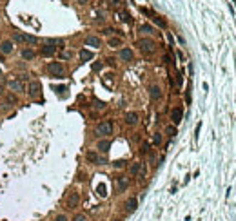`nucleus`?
I'll list each match as a JSON object with an SVG mask.
<instances>
[{"label":"nucleus","instance_id":"f257e3e1","mask_svg":"<svg viewBox=\"0 0 236 221\" xmlns=\"http://www.w3.org/2000/svg\"><path fill=\"white\" fill-rule=\"evenodd\" d=\"M136 45H138V49H140L142 53H145V54H153V53L156 51V44H155V40H151V38H140V40L136 42Z\"/></svg>","mask_w":236,"mask_h":221},{"label":"nucleus","instance_id":"f03ea898","mask_svg":"<svg viewBox=\"0 0 236 221\" xmlns=\"http://www.w3.org/2000/svg\"><path fill=\"white\" fill-rule=\"evenodd\" d=\"M95 132H96V136H109V134H113V122H102V123H98L96 125V129H95Z\"/></svg>","mask_w":236,"mask_h":221},{"label":"nucleus","instance_id":"7ed1b4c3","mask_svg":"<svg viewBox=\"0 0 236 221\" xmlns=\"http://www.w3.org/2000/svg\"><path fill=\"white\" fill-rule=\"evenodd\" d=\"M47 71H49L53 76H56V78H62L64 73H65V69H64V65H62L60 62H51V63H47Z\"/></svg>","mask_w":236,"mask_h":221},{"label":"nucleus","instance_id":"20e7f679","mask_svg":"<svg viewBox=\"0 0 236 221\" xmlns=\"http://www.w3.org/2000/svg\"><path fill=\"white\" fill-rule=\"evenodd\" d=\"M16 42H24V44H29V45H35V44H38V38L36 36H33V34H24V33H15V36H13Z\"/></svg>","mask_w":236,"mask_h":221},{"label":"nucleus","instance_id":"39448f33","mask_svg":"<svg viewBox=\"0 0 236 221\" xmlns=\"http://www.w3.org/2000/svg\"><path fill=\"white\" fill-rule=\"evenodd\" d=\"M129 172H131V176H140V178H144V176H145V165L140 163V161H136V163H133V165L129 167Z\"/></svg>","mask_w":236,"mask_h":221},{"label":"nucleus","instance_id":"423d86ee","mask_svg":"<svg viewBox=\"0 0 236 221\" xmlns=\"http://www.w3.org/2000/svg\"><path fill=\"white\" fill-rule=\"evenodd\" d=\"M65 205H67V209H76L78 205H80V194L78 192H71L69 196H67V200H65Z\"/></svg>","mask_w":236,"mask_h":221},{"label":"nucleus","instance_id":"0eeeda50","mask_svg":"<svg viewBox=\"0 0 236 221\" xmlns=\"http://www.w3.org/2000/svg\"><path fill=\"white\" fill-rule=\"evenodd\" d=\"M182 118H184V109H182V107H175V109L171 111V120H173V123H175V125L182 123Z\"/></svg>","mask_w":236,"mask_h":221},{"label":"nucleus","instance_id":"6e6552de","mask_svg":"<svg viewBox=\"0 0 236 221\" xmlns=\"http://www.w3.org/2000/svg\"><path fill=\"white\" fill-rule=\"evenodd\" d=\"M7 87H9L11 91H15V93H24V91H25V85H24V82H20V80H11V82H7Z\"/></svg>","mask_w":236,"mask_h":221},{"label":"nucleus","instance_id":"1a4fd4ad","mask_svg":"<svg viewBox=\"0 0 236 221\" xmlns=\"http://www.w3.org/2000/svg\"><path fill=\"white\" fill-rule=\"evenodd\" d=\"M40 83L36 82V80H33V82H29V87H27V91H29V96L31 98H36L38 94H40Z\"/></svg>","mask_w":236,"mask_h":221},{"label":"nucleus","instance_id":"9d476101","mask_svg":"<svg viewBox=\"0 0 236 221\" xmlns=\"http://www.w3.org/2000/svg\"><path fill=\"white\" fill-rule=\"evenodd\" d=\"M40 54L42 56H53V54H56V47L55 45H49V44H44L42 47H40Z\"/></svg>","mask_w":236,"mask_h":221},{"label":"nucleus","instance_id":"9b49d317","mask_svg":"<svg viewBox=\"0 0 236 221\" xmlns=\"http://www.w3.org/2000/svg\"><path fill=\"white\" fill-rule=\"evenodd\" d=\"M85 158H87L91 163H95V165H104V163H105V160L100 158V156H98L96 152H93V151H89V152L85 154Z\"/></svg>","mask_w":236,"mask_h":221},{"label":"nucleus","instance_id":"f8f14e48","mask_svg":"<svg viewBox=\"0 0 236 221\" xmlns=\"http://www.w3.org/2000/svg\"><path fill=\"white\" fill-rule=\"evenodd\" d=\"M127 187H129V180L124 176H118L116 178V192H124Z\"/></svg>","mask_w":236,"mask_h":221},{"label":"nucleus","instance_id":"ddd939ff","mask_svg":"<svg viewBox=\"0 0 236 221\" xmlns=\"http://www.w3.org/2000/svg\"><path fill=\"white\" fill-rule=\"evenodd\" d=\"M136 209H138V200H136V198H129V200L125 201V212L131 214V212H135Z\"/></svg>","mask_w":236,"mask_h":221},{"label":"nucleus","instance_id":"4468645a","mask_svg":"<svg viewBox=\"0 0 236 221\" xmlns=\"http://www.w3.org/2000/svg\"><path fill=\"white\" fill-rule=\"evenodd\" d=\"M85 45L98 49V47H100V38H98V36H95V34H89V36L85 38Z\"/></svg>","mask_w":236,"mask_h":221},{"label":"nucleus","instance_id":"2eb2a0df","mask_svg":"<svg viewBox=\"0 0 236 221\" xmlns=\"http://www.w3.org/2000/svg\"><path fill=\"white\" fill-rule=\"evenodd\" d=\"M149 94H151L153 100H160V98H162V89H160L156 83H153V85L149 87Z\"/></svg>","mask_w":236,"mask_h":221},{"label":"nucleus","instance_id":"dca6fc26","mask_svg":"<svg viewBox=\"0 0 236 221\" xmlns=\"http://www.w3.org/2000/svg\"><path fill=\"white\" fill-rule=\"evenodd\" d=\"M138 120H140L138 112H127V114H125V123H127V125H136Z\"/></svg>","mask_w":236,"mask_h":221},{"label":"nucleus","instance_id":"f3484780","mask_svg":"<svg viewBox=\"0 0 236 221\" xmlns=\"http://www.w3.org/2000/svg\"><path fill=\"white\" fill-rule=\"evenodd\" d=\"M96 149L100 151V152H109V149H111V140H100L98 141V145H96Z\"/></svg>","mask_w":236,"mask_h":221},{"label":"nucleus","instance_id":"a211bd4d","mask_svg":"<svg viewBox=\"0 0 236 221\" xmlns=\"http://www.w3.org/2000/svg\"><path fill=\"white\" fill-rule=\"evenodd\" d=\"M0 51H2V54H9L13 51V42L11 40H4L0 44Z\"/></svg>","mask_w":236,"mask_h":221},{"label":"nucleus","instance_id":"6ab92c4d","mask_svg":"<svg viewBox=\"0 0 236 221\" xmlns=\"http://www.w3.org/2000/svg\"><path fill=\"white\" fill-rule=\"evenodd\" d=\"M120 58H122L124 62H131V60H133V51L127 49V47H124V49L120 51Z\"/></svg>","mask_w":236,"mask_h":221},{"label":"nucleus","instance_id":"aec40b11","mask_svg":"<svg viewBox=\"0 0 236 221\" xmlns=\"http://www.w3.org/2000/svg\"><path fill=\"white\" fill-rule=\"evenodd\" d=\"M93 56H95V54H93L91 51H87V49H82V51H80V60H82V62H89V60H93Z\"/></svg>","mask_w":236,"mask_h":221},{"label":"nucleus","instance_id":"412c9836","mask_svg":"<svg viewBox=\"0 0 236 221\" xmlns=\"http://www.w3.org/2000/svg\"><path fill=\"white\" fill-rule=\"evenodd\" d=\"M20 56H22L24 60H33V58H35V51H33V49H22Z\"/></svg>","mask_w":236,"mask_h":221},{"label":"nucleus","instance_id":"4be33fe9","mask_svg":"<svg viewBox=\"0 0 236 221\" xmlns=\"http://www.w3.org/2000/svg\"><path fill=\"white\" fill-rule=\"evenodd\" d=\"M138 31H140V33H145V34H153V33H155L153 25H149V24H144V25H140V27H138Z\"/></svg>","mask_w":236,"mask_h":221},{"label":"nucleus","instance_id":"5701e85b","mask_svg":"<svg viewBox=\"0 0 236 221\" xmlns=\"http://www.w3.org/2000/svg\"><path fill=\"white\" fill-rule=\"evenodd\" d=\"M122 45V38H109V47H120Z\"/></svg>","mask_w":236,"mask_h":221},{"label":"nucleus","instance_id":"b1692460","mask_svg":"<svg viewBox=\"0 0 236 221\" xmlns=\"http://www.w3.org/2000/svg\"><path fill=\"white\" fill-rule=\"evenodd\" d=\"M118 16H120V20H122V22H127V24L131 22V15H129V13H125V11L118 13Z\"/></svg>","mask_w":236,"mask_h":221},{"label":"nucleus","instance_id":"393cba45","mask_svg":"<svg viewBox=\"0 0 236 221\" xmlns=\"http://www.w3.org/2000/svg\"><path fill=\"white\" fill-rule=\"evenodd\" d=\"M160 143H162V134H160V132H156V134L153 136V145H156V147H158Z\"/></svg>","mask_w":236,"mask_h":221},{"label":"nucleus","instance_id":"a878e982","mask_svg":"<svg viewBox=\"0 0 236 221\" xmlns=\"http://www.w3.org/2000/svg\"><path fill=\"white\" fill-rule=\"evenodd\" d=\"M5 103H9V105L16 103V96H15V94H7V96H5Z\"/></svg>","mask_w":236,"mask_h":221},{"label":"nucleus","instance_id":"bb28decb","mask_svg":"<svg viewBox=\"0 0 236 221\" xmlns=\"http://www.w3.org/2000/svg\"><path fill=\"white\" fill-rule=\"evenodd\" d=\"M93 107H95V109H104V107H105V103H104V102H100V100H93Z\"/></svg>","mask_w":236,"mask_h":221},{"label":"nucleus","instance_id":"cd10ccee","mask_svg":"<svg viewBox=\"0 0 236 221\" xmlns=\"http://www.w3.org/2000/svg\"><path fill=\"white\" fill-rule=\"evenodd\" d=\"M167 134L169 136H176V127L175 125H167Z\"/></svg>","mask_w":236,"mask_h":221},{"label":"nucleus","instance_id":"c85d7f7f","mask_svg":"<svg viewBox=\"0 0 236 221\" xmlns=\"http://www.w3.org/2000/svg\"><path fill=\"white\" fill-rule=\"evenodd\" d=\"M96 190H98V194H100L102 198L107 194V192H105V185H104V183H102V185H98V187H96Z\"/></svg>","mask_w":236,"mask_h":221},{"label":"nucleus","instance_id":"c756f323","mask_svg":"<svg viewBox=\"0 0 236 221\" xmlns=\"http://www.w3.org/2000/svg\"><path fill=\"white\" fill-rule=\"evenodd\" d=\"M60 58H62V60H69V58H71V53H69V51H62V53H60Z\"/></svg>","mask_w":236,"mask_h":221},{"label":"nucleus","instance_id":"7c9ffc66","mask_svg":"<svg viewBox=\"0 0 236 221\" xmlns=\"http://www.w3.org/2000/svg\"><path fill=\"white\" fill-rule=\"evenodd\" d=\"M73 221H87V218H85V214H76L73 218Z\"/></svg>","mask_w":236,"mask_h":221},{"label":"nucleus","instance_id":"2f4dec72","mask_svg":"<svg viewBox=\"0 0 236 221\" xmlns=\"http://www.w3.org/2000/svg\"><path fill=\"white\" fill-rule=\"evenodd\" d=\"M115 167H116V169H122V167H125V161H124V160H118V161H115Z\"/></svg>","mask_w":236,"mask_h":221},{"label":"nucleus","instance_id":"473e14b6","mask_svg":"<svg viewBox=\"0 0 236 221\" xmlns=\"http://www.w3.org/2000/svg\"><path fill=\"white\" fill-rule=\"evenodd\" d=\"M55 221H69V219H67V216H65V214H58V216L55 218Z\"/></svg>","mask_w":236,"mask_h":221},{"label":"nucleus","instance_id":"72a5a7b5","mask_svg":"<svg viewBox=\"0 0 236 221\" xmlns=\"http://www.w3.org/2000/svg\"><path fill=\"white\" fill-rule=\"evenodd\" d=\"M102 69V62H95L93 63V71H100Z\"/></svg>","mask_w":236,"mask_h":221},{"label":"nucleus","instance_id":"f704fd0d","mask_svg":"<svg viewBox=\"0 0 236 221\" xmlns=\"http://www.w3.org/2000/svg\"><path fill=\"white\" fill-rule=\"evenodd\" d=\"M111 33H118V31H115V29H104V34H111Z\"/></svg>","mask_w":236,"mask_h":221},{"label":"nucleus","instance_id":"c9c22d12","mask_svg":"<svg viewBox=\"0 0 236 221\" xmlns=\"http://www.w3.org/2000/svg\"><path fill=\"white\" fill-rule=\"evenodd\" d=\"M147 151H149V145H147V143H145V145H144V147H142V152H144V154H145V152H147Z\"/></svg>","mask_w":236,"mask_h":221},{"label":"nucleus","instance_id":"e433bc0d","mask_svg":"<svg viewBox=\"0 0 236 221\" xmlns=\"http://www.w3.org/2000/svg\"><path fill=\"white\" fill-rule=\"evenodd\" d=\"M89 0H78V4H87Z\"/></svg>","mask_w":236,"mask_h":221},{"label":"nucleus","instance_id":"4c0bfd02","mask_svg":"<svg viewBox=\"0 0 236 221\" xmlns=\"http://www.w3.org/2000/svg\"><path fill=\"white\" fill-rule=\"evenodd\" d=\"M0 94H2V87H0Z\"/></svg>","mask_w":236,"mask_h":221},{"label":"nucleus","instance_id":"58836bf2","mask_svg":"<svg viewBox=\"0 0 236 221\" xmlns=\"http://www.w3.org/2000/svg\"><path fill=\"white\" fill-rule=\"evenodd\" d=\"M115 221H120V219H115Z\"/></svg>","mask_w":236,"mask_h":221}]
</instances>
